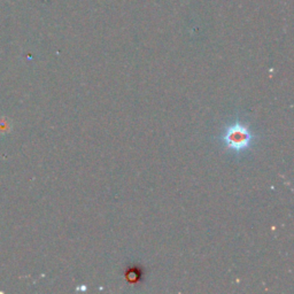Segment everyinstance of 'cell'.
Wrapping results in <instances>:
<instances>
[{
	"mask_svg": "<svg viewBox=\"0 0 294 294\" xmlns=\"http://www.w3.org/2000/svg\"><path fill=\"white\" fill-rule=\"evenodd\" d=\"M222 141L226 149L240 154L253 145L254 136L245 124L237 121L225 129V132L222 136Z\"/></svg>",
	"mask_w": 294,
	"mask_h": 294,
	"instance_id": "1",
	"label": "cell"
}]
</instances>
